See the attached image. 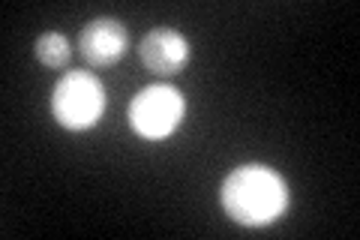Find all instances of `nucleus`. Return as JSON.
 Listing matches in <instances>:
<instances>
[{
    "mask_svg": "<svg viewBox=\"0 0 360 240\" xmlns=\"http://www.w3.org/2000/svg\"><path fill=\"white\" fill-rule=\"evenodd\" d=\"M219 201L234 222L262 228L285 213L288 187L285 177L270 165H240L222 180Z\"/></svg>",
    "mask_w": 360,
    "mask_h": 240,
    "instance_id": "f257e3e1",
    "label": "nucleus"
},
{
    "mask_svg": "<svg viewBox=\"0 0 360 240\" xmlns=\"http://www.w3.org/2000/svg\"><path fill=\"white\" fill-rule=\"evenodd\" d=\"M105 99H108L105 87L94 72L72 70L54 84V94H51L54 120L72 132L94 130L105 111Z\"/></svg>",
    "mask_w": 360,
    "mask_h": 240,
    "instance_id": "f03ea898",
    "label": "nucleus"
},
{
    "mask_svg": "<svg viewBox=\"0 0 360 240\" xmlns=\"http://www.w3.org/2000/svg\"><path fill=\"white\" fill-rule=\"evenodd\" d=\"M186 118V99L172 84H150L129 102V123L141 139L162 141Z\"/></svg>",
    "mask_w": 360,
    "mask_h": 240,
    "instance_id": "7ed1b4c3",
    "label": "nucleus"
},
{
    "mask_svg": "<svg viewBox=\"0 0 360 240\" xmlns=\"http://www.w3.org/2000/svg\"><path fill=\"white\" fill-rule=\"evenodd\" d=\"M78 49L90 66H115L129 49V33L117 18H94L78 37Z\"/></svg>",
    "mask_w": 360,
    "mask_h": 240,
    "instance_id": "20e7f679",
    "label": "nucleus"
},
{
    "mask_svg": "<svg viewBox=\"0 0 360 240\" xmlns=\"http://www.w3.org/2000/svg\"><path fill=\"white\" fill-rule=\"evenodd\" d=\"M141 63L156 75H177L189 61V39L174 27H153L139 45Z\"/></svg>",
    "mask_w": 360,
    "mask_h": 240,
    "instance_id": "39448f33",
    "label": "nucleus"
},
{
    "mask_svg": "<svg viewBox=\"0 0 360 240\" xmlns=\"http://www.w3.org/2000/svg\"><path fill=\"white\" fill-rule=\"evenodd\" d=\"M33 54H37V61L42 66H49V70H60V66L70 63L72 49H70V39H66L63 33L49 30V33H42V37L37 39V45H33Z\"/></svg>",
    "mask_w": 360,
    "mask_h": 240,
    "instance_id": "423d86ee",
    "label": "nucleus"
}]
</instances>
